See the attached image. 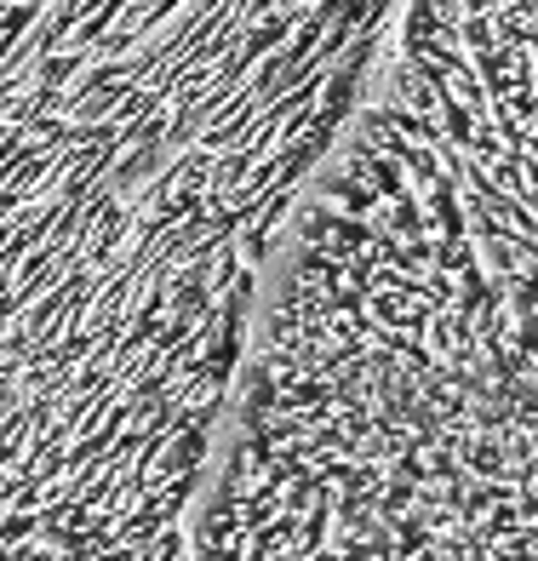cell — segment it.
<instances>
[{
    "label": "cell",
    "mask_w": 538,
    "mask_h": 561,
    "mask_svg": "<svg viewBox=\"0 0 538 561\" xmlns=\"http://www.w3.org/2000/svg\"><path fill=\"white\" fill-rule=\"evenodd\" d=\"M407 0H0V476L247 333Z\"/></svg>",
    "instance_id": "cell-1"
},
{
    "label": "cell",
    "mask_w": 538,
    "mask_h": 561,
    "mask_svg": "<svg viewBox=\"0 0 538 561\" xmlns=\"http://www.w3.org/2000/svg\"><path fill=\"white\" fill-rule=\"evenodd\" d=\"M184 561H538V310L367 104L270 270Z\"/></svg>",
    "instance_id": "cell-2"
}]
</instances>
